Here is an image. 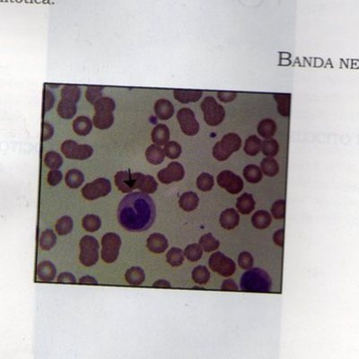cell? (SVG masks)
<instances>
[{"label":"cell","mask_w":359,"mask_h":359,"mask_svg":"<svg viewBox=\"0 0 359 359\" xmlns=\"http://www.w3.org/2000/svg\"><path fill=\"white\" fill-rule=\"evenodd\" d=\"M79 260L85 267L94 266L99 259V241L94 236H85L80 241Z\"/></svg>","instance_id":"3957f363"},{"label":"cell","mask_w":359,"mask_h":359,"mask_svg":"<svg viewBox=\"0 0 359 359\" xmlns=\"http://www.w3.org/2000/svg\"><path fill=\"white\" fill-rule=\"evenodd\" d=\"M57 269L54 264L51 261H42L37 267V275L41 281L50 282L56 277Z\"/></svg>","instance_id":"ac0fdd59"},{"label":"cell","mask_w":359,"mask_h":359,"mask_svg":"<svg viewBox=\"0 0 359 359\" xmlns=\"http://www.w3.org/2000/svg\"><path fill=\"white\" fill-rule=\"evenodd\" d=\"M155 112L158 119L167 120L172 118L174 113V107L171 101L166 99H159L155 103Z\"/></svg>","instance_id":"2e32d148"},{"label":"cell","mask_w":359,"mask_h":359,"mask_svg":"<svg viewBox=\"0 0 359 359\" xmlns=\"http://www.w3.org/2000/svg\"><path fill=\"white\" fill-rule=\"evenodd\" d=\"M208 265L214 272L223 277H230L236 272V262L220 252H216L211 255Z\"/></svg>","instance_id":"52a82bcc"},{"label":"cell","mask_w":359,"mask_h":359,"mask_svg":"<svg viewBox=\"0 0 359 359\" xmlns=\"http://www.w3.org/2000/svg\"><path fill=\"white\" fill-rule=\"evenodd\" d=\"M44 163L47 167L52 170H58L61 167L63 159L61 156L57 152L50 151L46 153L44 157Z\"/></svg>","instance_id":"b9f144b4"},{"label":"cell","mask_w":359,"mask_h":359,"mask_svg":"<svg viewBox=\"0 0 359 359\" xmlns=\"http://www.w3.org/2000/svg\"><path fill=\"white\" fill-rule=\"evenodd\" d=\"M238 264L241 269H250L253 265V255L248 252H242L239 254Z\"/></svg>","instance_id":"f907efd6"},{"label":"cell","mask_w":359,"mask_h":359,"mask_svg":"<svg viewBox=\"0 0 359 359\" xmlns=\"http://www.w3.org/2000/svg\"><path fill=\"white\" fill-rule=\"evenodd\" d=\"M243 176L250 183H258L262 179V172L260 168L255 164H249L243 169Z\"/></svg>","instance_id":"d6a6232c"},{"label":"cell","mask_w":359,"mask_h":359,"mask_svg":"<svg viewBox=\"0 0 359 359\" xmlns=\"http://www.w3.org/2000/svg\"><path fill=\"white\" fill-rule=\"evenodd\" d=\"M55 102V97L49 90H45L44 92V112H49L52 109Z\"/></svg>","instance_id":"db71d44e"},{"label":"cell","mask_w":359,"mask_h":359,"mask_svg":"<svg viewBox=\"0 0 359 359\" xmlns=\"http://www.w3.org/2000/svg\"><path fill=\"white\" fill-rule=\"evenodd\" d=\"M125 279L129 285L132 286H139L141 285L142 283H144L146 275L144 270L139 268V267H132L130 269L127 270L126 274H125Z\"/></svg>","instance_id":"4316f807"},{"label":"cell","mask_w":359,"mask_h":359,"mask_svg":"<svg viewBox=\"0 0 359 359\" xmlns=\"http://www.w3.org/2000/svg\"><path fill=\"white\" fill-rule=\"evenodd\" d=\"M61 99L78 103L81 97V91L79 86L74 84H66L61 90Z\"/></svg>","instance_id":"836d02e7"},{"label":"cell","mask_w":359,"mask_h":359,"mask_svg":"<svg viewBox=\"0 0 359 359\" xmlns=\"http://www.w3.org/2000/svg\"><path fill=\"white\" fill-rule=\"evenodd\" d=\"M146 245L152 253H163L168 248V241L166 237L162 234L155 233L148 237Z\"/></svg>","instance_id":"4fadbf2b"},{"label":"cell","mask_w":359,"mask_h":359,"mask_svg":"<svg viewBox=\"0 0 359 359\" xmlns=\"http://www.w3.org/2000/svg\"><path fill=\"white\" fill-rule=\"evenodd\" d=\"M63 155L68 159L74 160H86L93 156L94 149L89 145H80L76 141H64L61 145Z\"/></svg>","instance_id":"ba28073f"},{"label":"cell","mask_w":359,"mask_h":359,"mask_svg":"<svg viewBox=\"0 0 359 359\" xmlns=\"http://www.w3.org/2000/svg\"><path fill=\"white\" fill-rule=\"evenodd\" d=\"M203 249L199 243H192L186 247L184 250V255L190 261L195 262L201 259L203 255Z\"/></svg>","instance_id":"f6af8a7d"},{"label":"cell","mask_w":359,"mask_h":359,"mask_svg":"<svg viewBox=\"0 0 359 359\" xmlns=\"http://www.w3.org/2000/svg\"><path fill=\"white\" fill-rule=\"evenodd\" d=\"M58 115L62 119L70 120L73 118L77 113V103L73 101H67L65 99H61L58 104L57 108Z\"/></svg>","instance_id":"603a6c76"},{"label":"cell","mask_w":359,"mask_h":359,"mask_svg":"<svg viewBox=\"0 0 359 359\" xmlns=\"http://www.w3.org/2000/svg\"><path fill=\"white\" fill-rule=\"evenodd\" d=\"M261 145H262V141L260 140L257 136L253 135V136H250L245 141L243 150L248 156L254 157V156H257L259 153L261 151Z\"/></svg>","instance_id":"1f68e13d"},{"label":"cell","mask_w":359,"mask_h":359,"mask_svg":"<svg viewBox=\"0 0 359 359\" xmlns=\"http://www.w3.org/2000/svg\"><path fill=\"white\" fill-rule=\"evenodd\" d=\"M220 143L224 147V150L233 154L240 149L241 146V140L239 135L236 134V133H228V134L224 135L223 139L220 141Z\"/></svg>","instance_id":"44dd1931"},{"label":"cell","mask_w":359,"mask_h":359,"mask_svg":"<svg viewBox=\"0 0 359 359\" xmlns=\"http://www.w3.org/2000/svg\"><path fill=\"white\" fill-rule=\"evenodd\" d=\"M285 237V231L284 229H279L275 232L273 236V241L278 246L282 247L284 245V238Z\"/></svg>","instance_id":"91938a15"},{"label":"cell","mask_w":359,"mask_h":359,"mask_svg":"<svg viewBox=\"0 0 359 359\" xmlns=\"http://www.w3.org/2000/svg\"><path fill=\"white\" fill-rule=\"evenodd\" d=\"M84 180V174L77 169L69 170L65 177L66 184L71 189H78L83 184Z\"/></svg>","instance_id":"f546056e"},{"label":"cell","mask_w":359,"mask_h":359,"mask_svg":"<svg viewBox=\"0 0 359 359\" xmlns=\"http://www.w3.org/2000/svg\"><path fill=\"white\" fill-rule=\"evenodd\" d=\"M236 92H228V91H219L218 97L219 100L223 102H230L236 98Z\"/></svg>","instance_id":"11a10c76"},{"label":"cell","mask_w":359,"mask_h":359,"mask_svg":"<svg viewBox=\"0 0 359 359\" xmlns=\"http://www.w3.org/2000/svg\"><path fill=\"white\" fill-rule=\"evenodd\" d=\"M215 184L214 177L211 174L203 173L197 179V187L201 191H211Z\"/></svg>","instance_id":"ee69618b"},{"label":"cell","mask_w":359,"mask_h":359,"mask_svg":"<svg viewBox=\"0 0 359 359\" xmlns=\"http://www.w3.org/2000/svg\"><path fill=\"white\" fill-rule=\"evenodd\" d=\"M257 130L260 137L268 140V139H271L275 135L276 131H277V125L273 120L265 119L259 123Z\"/></svg>","instance_id":"83f0119b"},{"label":"cell","mask_w":359,"mask_h":359,"mask_svg":"<svg viewBox=\"0 0 359 359\" xmlns=\"http://www.w3.org/2000/svg\"><path fill=\"white\" fill-rule=\"evenodd\" d=\"M54 133V129L51 124L44 122L42 125V134H41V140L47 141L52 138Z\"/></svg>","instance_id":"9f6ffc18"},{"label":"cell","mask_w":359,"mask_h":359,"mask_svg":"<svg viewBox=\"0 0 359 359\" xmlns=\"http://www.w3.org/2000/svg\"><path fill=\"white\" fill-rule=\"evenodd\" d=\"M202 91L200 90L175 89L174 91V98L180 103L196 102L201 98Z\"/></svg>","instance_id":"e0dca14e"},{"label":"cell","mask_w":359,"mask_h":359,"mask_svg":"<svg viewBox=\"0 0 359 359\" xmlns=\"http://www.w3.org/2000/svg\"><path fill=\"white\" fill-rule=\"evenodd\" d=\"M217 181L222 189L233 195L241 192L243 188V180L241 177L228 170L221 172L217 177Z\"/></svg>","instance_id":"9c48e42d"},{"label":"cell","mask_w":359,"mask_h":359,"mask_svg":"<svg viewBox=\"0 0 359 359\" xmlns=\"http://www.w3.org/2000/svg\"><path fill=\"white\" fill-rule=\"evenodd\" d=\"M177 120L181 131L187 136H195L199 130V124L195 113L189 108H182L177 112Z\"/></svg>","instance_id":"30bf717a"},{"label":"cell","mask_w":359,"mask_h":359,"mask_svg":"<svg viewBox=\"0 0 359 359\" xmlns=\"http://www.w3.org/2000/svg\"><path fill=\"white\" fill-rule=\"evenodd\" d=\"M239 220H240V216L237 213L236 209L227 208L221 213L219 222H220L221 226L224 229L232 230L236 228V226L239 224Z\"/></svg>","instance_id":"9a60e30c"},{"label":"cell","mask_w":359,"mask_h":359,"mask_svg":"<svg viewBox=\"0 0 359 359\" xmlns=\"http://www.w3.org/2000/svg\"><path fill=\"white\" fill-rule=\"evenodd\" d=\"M112 191L111 181L106 178H98L83 187L82 194L85 199L95 200L105 197Z\"/></svg>","instance_id":"8992f818"},{"label":"cell","mask_w":359,"mask_h":359,"mask_svg":"<svg viewBox=\"0 0 359 359\" xmlns=\"http://www.w3.org/2000/svg\"><path fill=\"white\" fill-rule=\"evenodd\" d=\"M184 175L185 171L181 163L179 162H172L169 163L166 168L159 171V173L157 174V178L163 184H170L175 181L181 180Z\"/></svg>","instance_id":"8fae6325"},{"label":"cell","mask_w":359,"mask_h":359,"mask_svg":"<svg viewBox=\"0 0 359 359\" xmlns=\"http://www.w3.org/2000/svg\"><path fill=\"white\" fill-rule=\"evenodd\" d=\"M199 244L201 246L204 252L211 253L218 250L219 247V241L214 237L212 234H206L201 236L199 241Z\"/></svg>","instance_id":"d590c367"},{"label":"cell","mask_w":359,"mask_h":359,"mask_svg":"<svg viewBox=\"0 0 359 359\" xmlns=\"http://www.w3.org/2000/svg\"><path fill=\"white\" fill-rule=\"evenodd\" d=\"M132 180L134 189H138L146 194H152L157 191L158 184L156 179L151 175L135 173L132 174Z\"/></svg>","instance_id":"7c38bea8"},{"label":"cell","mask_w":359,"mask_h":359,"mask_svg":"<svg viewBox=\"0 0 359 359\" xmlns=\"http://www.w3.org/2000/svg\"><path fill=\"white\" fill-rule=\"evenodd\" d=\"M114 182L119 191L123 193H130L134 190L132 174L129 171H120L114 176Z\"/></svg>","instance_id":"5bb4252c"},{"label":"cell","mask_w":359,"mask_h":359,"mask_svg":"<svg viewBox=\"0 0 359 359\" xmlns=\"http://www.w3.org/2000/svg\"><path fill=\"white\" fill-rule=\"evenodd\" d=\"M96 112H113L116 108L115 101L109 97H101L94 104Z\"/></svg>","instance_id":"7bdbcfd3"},{"label":"cell","mask_w":359,"mask_h":359,"mask_svg":"<svg viewBox=\"0 0 359 359\" xmlns=\"http://www.w3.org/2000/svg\"><path fill=\"white\" fill-rule=\"evenodd\" d=\"M165 154L163 148L158 145H151L146 148V158L147 162L151 164H160L163 163Z\"/></svg>","instance_id":"cb8c5ba5"},{"label":"cell","mask_w":359,"mask_h":359,"mask_svg":"<svg viewBox=\"0 0 359 359\" xmlns=\"http://www.w3.org/2000/svg\"><path fill=\"white\" fill-rule=\"evenodd\" d=\"M271 221H272V219H271L270 214L265 210H259L253 214V218H252L253 225L257 229H265L269 227Z\"/></svg>","instance_id":"f1b7e54d"},{"label":"cell","mask_w":359,"mask_h":359,"mask_svg":"<svg viewBox=\"0 0 359 359\" xmlns=\"http://www.w3.org/2000/svg\"><path fill=\"white\" fill-rule=\"evenodd\" d=\"M202 112L204 114L205 122L208 126H218L222 123L225 116L224 107L220 105L212 96L206 97L201 102Z\"/></svg>","instance_id":"277c9868"},{"label":"cell","mask_w":359,"mask_h":359,"mask_svg":"<svg viewBox=\"0 0 359 359\" xmlns=\"http://www.w3.org/2000/svg\"><path fill=\"white\" fill-rule=\"evenodd\" d=\"M153 286H156V287H161V288H171V284H170L167 280L160 279V280L156 281V282L153 284Z\"/></svg>","instance_id":"6125c7cd"},{"label":"cell","mask_w":359,"mask_h":359,"mask_svg":"<svg viewBox=\"0 0 359 359\" xmlns=\"http://www.w3.org/2000/svg\"><path fill=\"white\" fill-rule=\"evenodd\" d=\"M276 101L278 103V111L282 116L288 117L290 115L291 96L289 94H276Z\"/></svg>","instance_id":"4dcf8cb0"},{"label":"cell","mask_w":359,"mask_h":359,"mask_svg":"<svg viewBox=\"0 0 359 359\" xmlns=\"http://www.w3.org/2000/svg\"><path fill=\"white\" fill-rule=\"evenodd\" d=\"M73 219L70 217H62L57 221L55 230L60 236H66L73 229Z\"/></svg>","instance_id":"f35d334b"},{"label":"cell","mask_w":359,"mask_h":359,"mask_svg":"<svg viewBox=\"0 0 359 359\" xmlns=\"http://www.w3.org/2000/svg\"><path fill=\"white\" fill-rule=\"evenodd\" d=\"M271 279L263 269H249L241 276V288L243 291L267 292L271 289Z\"/></svg>","instance_id":"7a4b0ae2"},{"label":"cell","mask_w":359,"mask_h":359,"mask_svg":"<svg viewBox=\"0 0 359 359\" xmlns=\"http://www.w3.org/2000/svg\"><path fill=\"white\" fill-rule=\"evenodd\" d=\"M261 170L264 174L269 177H274L279 172V165L274 158L267 157L264 158L260 163Z\"/></svg>","instance_id":"8d00e7d4"},{"label":"cell","mask_w":359,"mask_h":359,"mask_svg":"<svg viewBox=\"0 0 359 359\" xmlns=\"http://www.w3.org/2000/svg\"><path fill=\"white\" fill-rule=\"evenodd\" d=\"M192 279L199 285L207 284L210 279V272L208 268L205 266H197L192 270Z\"/></svg>","instance_id":"ab89813d"},{"label":"cell","mask_w":359,"mask_h":359,"mask_svg":"<svg viewBox=\"0 0 359 359\" xmlns=\"http://www.w3.org/2000/svg\"><path fill=\"white\" fill-rule=\"evenodd\" d=\"M184 256V252L181 249L174 247L166 254V259L171 266L179 267L183 262Z\"/></svg>","instance_id":"74e56055"},{"label":"cell","mask_w":359,"mask_h":359,"mask_svg":"<svg viewBox=\"0 0 359 359\" xmlns=\"http://www.w3.org/2000/svg\"><path fill=\"white\" fill-rule=\"evenodd\" d=\"M199 199L195 192L188 191L183 193L180 198L179 206L186 212H191L196 209L199 206Z\"/></svg>","instance_id":"ffe728a7"},{"label":"cell","mask_w":359,"mask_h":359,"mask_svg":"<svg viewBox=\"0 0 359 359\" xmlns=\"http://www.w3.org/2000/svg\"><path fill=\"white\" fill-rule=\"evenodd\" d=\"M163 151L166 157L174 160V159L179 158L180 156L181 155V146L179 143L175 141H169L168 143L164 146Z\"/></svg>","instance_id":"7dc6e473"},{"label":"cell","mask_w":359,"mask_h":359,"mask_svg":"<svg viewBox=\"0 0 359 359\" xmlns=\"http://www.w3.org/2000/svg\"><path fill=\"white\" fill-rule=\"evenodd\" d=\"M279 143L273 139H268V140H266L262 142L261 151L263 152V154L266 157H275L276 155L278 154V152H279Z\"/></svg>","instance_id":"bcb514c9"},{"label":"cell","mask_w":359,"mask_h":359,"mask_svg":"<svg viewBox=\"0 0 359 359\" xmlns=\"http://www.w3.org/2000/svg\"><path fill=\"white\" fill-rule=\"evenodd\" d=\"M271 213L275 219H284L286 215V201L284 199L276 201L272 205Z\"/></svg>","instance_id":"681fc988"},{"label":"cell","mask_w":359,"mask_h":359,"mask_svg":"<svg viewBox=\"0 0 359 359\" xmlns=\"http://www.w3.org/2000/svg\"><path fill=\"white\" fill-rule=\"evenodd\" d=\"M156 215L155 202L145 192H130L119 205V223L129 232L147 230L154 224Z\"/></svg>","instance_id":"6da1fadb"},{"label":"cell","mask_w":359,"mask_h":359,"mask_svg":"<svg viewBox=\"0 0 359 359\" xmlns=\"http://www.w3.org/2000/svg\"><path fill=\"white\" fill-rule=\"evenodd\" d=\"M221 288H222V290H224V291H238L239 290V287L237 286L236 281L232 279H225L223 282Z\"/></svg>","instance_id":"6f0895ef"},{"label":"cell","mask_w":359,"mask_h":359,"mask_svg":"<svg viewBox=\"0 0 359 359\" xmlns=\"http://www.w3.org/2000/svg\"><path fill=\"white\" fill-rule=\"evenodd\" d=\"M121 239L115 233H108L101 239V256L105 263H113L118 259Z\"/></svg>","instance_id":"5b68a950"},{"label":"cell","mask_w":359,"mask_h":359,"mask_svg":"<svg viewBox=\"0 0 359 359\" xmlns=\"http://www.w3.org/2000/svg\"><path fill=\"white\" fill-rule=\"evenodd\" d=\"M114 122L112 112H96L93 118L94 126L99 129H107Z\"/></svg>","instance_id":"d4e9b609"},{"label":"cell","mask_w":359,"mask_h":359,"mask_svg":"<svg viewBox=\"0 0 359 359\" xmlns=\"http://www.w3.org/2000/svg\"><path fill=\"white\" fill-rule=\"evenodd\" d=\"M102 86H88L85 91V98L91 104H95L96 101L102 97Z\"/></svg>","instance_id":"c3c4849f"},{"label":"cell","mask_w":359,"mask_h":359,"mask_svg":"<svg viewBox=\"0 0 359 359\" xmlns=\"http://www.w3.org/2000/svg\"><path fill=\"white\" fill-rule=\"evenodd\" d=\"M57 236L51 229L43 231L40 237V246L44 251H50L56 244Z\"/></svg>","instance_id":"e575fe53"},{"label":"cell","mask_w":359,"mask_h":359,"mask_svg":"<svg viewBox=\"0 0 359 359\" xmlns=\"http://www.w3.org/2000/svg\"><path fill=\"white\" fill-rule=\"evenodd\" d=\"M254 208H255V200L252 194L244 193L237 199L236 208L240 213L249 215L252 213Z\"/></svg>","instance_id":"7402d4cb"},{"label":"cell","mask_w":359,"mask_h":359,"mask_svg":"<svg viewBox=\"0 0 359 359\" xmlns=\"http://www.w3.org/2000/svg\"><path fill=\"white\" fill-rule=\"evenodd\" d=\"M62 173L59 170H52L48 174V183L51 186H56L62 180Z\"/></svg>","instance_id":"f5cc1de1"},{"label":"cell","mask_w":359,"mask_h":359,"mask_svg":"<svg viewBox=\"0 0 359 359\" xmlns=\"http://www.w3.org/2000/svg\"><path fill=\"white\" fill-rule=\"evenodd\" d=\"M57 281L60 283H68V284H75L77 282L75 276L69 272H63L61 274H60Z\"/></svg>","instance_id":"680465c9"},{"label":"cell","mask_w":359,"mask_h":359,"mask_svg":"<svg viewBox=\"0 0 359 359\" xmlns=\"http://www.w3.org/2000/svg\"><path fill=\"white\" fill-rule=\"evenodd\" d=\"M79 284H83V285H97L98 282L96 280L95 278L93 277H90V276H84L83 278H81L79 279Z\"/></svg>","instance_id":"94428289"},{"label":"cell","mask_w":359,"mask_h":359,"mask_svg":"<svg viewBox=\"0 0 359 359\" xmlns=\"http://www.w3.org/2000/svg\"><path fill=\"white\" fill-rule=\"evenodd\" d=\"M152 141L158 146H165L170 139V130L164 124H158L152 131Z\"/></svg>","instance_id":"d6986e66"},{"label":"cell","mask_w":359,"mask_h":359,"mask_svg":"<svg viewBox=\"0 0 359 359\" xmlns=\"http://www.w3.org/2000/svg\"><path fill=\"white\" fill-rule=\"evenodd\" d=\"M82 225L84 230L94 233L100 229L101 225V220L96 215H87L82 220Z\"/></svg>","instance_id":"60d3db41"},{"label":"cell","mask_w":359,"mask_h":359,"mask_svg":"<svg viewBox=\"0 0 359 359\" xmlns=\"http://www.w3.org/2000/svg\"><path fill=\"white\" fill-rule=\"evenodd\" d=\"M93 129V121L88 117L79 116L74 120L73 129L76 134L86 136Z\"/></svg>","instance_id":"484cf974"},{"label":"cell","mask_w":359,"mask_h":359,"mask_svg":"<svg viewBox=\"0 0 359 359\" xmlns=\"http://www.w3.org/2000/svg\"><path fill=\"white\" fill-rule=\"evenodd\" d=\"M232 156L229 152L224 150V147L221 145L220 142H218L213 147V157L218 161H225Z\"/></svg>","instance_id":"816d5d0a"}]
</instances>
